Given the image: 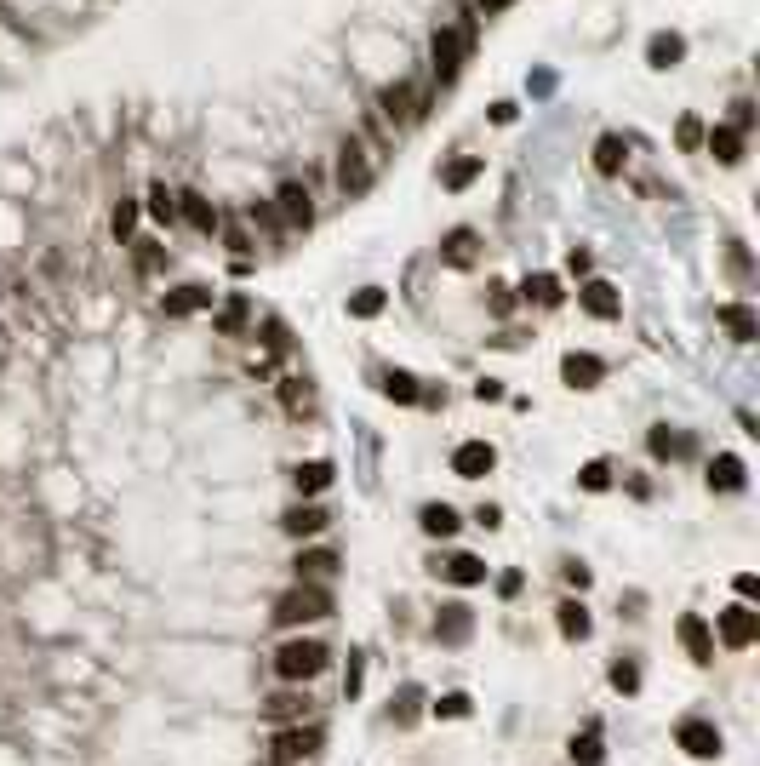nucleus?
Returning <instances> with one entry per match:
<instances>
[{
	"label": "nucleus",
	"instance_id": "1",
	"mask_svg": "<svg viewBox=\"0 0 760 766\" xmlns=\"http://www.w3.org/2000/svg\"><path fill=\"white\" fill-rule=\"evenodd\" d=\"M429 52H435V81L440 92L463 75V63H469V52H475V18H463V23H440L435 29V41H429Z\"/></svg>",
	"mask_w": 760,
	"mask_h": 766
},
{
	"label": "nucleus",
	"instance_id": "2",
	"mask_svg": "<svg viewBox=\"0 0 760 766\" xmlns=\"http://www.w3.org/2000/svg\"><path fill=\"white\" fill-rule=\"evenodd\" d=\"M275 629H303V624H320V618H332V589L326 584H292L286 595L275 601Z\"/></svg>",
	"mask_w": 760,
	"mask_h": 766
},
{
	"label": "nucleus",
	"instance_id": "3",
	"mask_svg": "<svg viewBox=\"0 0 760 766\" xmlns=\"http://www.w3.org/2000/svg\"><path fill=\"white\" fill-rule=\"evenodd\" d=\"M326 664H332V652H326V641H315V635H292V641H280V652H275V675L286 686L315 681Z\"/></svg>",
	"mask_w": 760,
	"mask_h": 766
},
{
	"label": "nucleus",
	"instance_id": "4",
	"mask_svg": "<svg viewBox=\"0 0 760 766\" xmlns=\"http://www.w3.org/2000/svg\"><path fill=\"white\" fill-rule=\"evenodd\" d=\"M429 109H435V98H429V92H418L412 81H395V86H383V92H378V115L389 126H418Z\"/></svg>",
	"mask_w": 760,
	"mask_h": 766
},
{
	"label": "nucleus",
	"instance_id": "5",
	"mask_svg": "<svg viewBox=\"0 0 760 766\" xmlns=\"http://www.w3.org/2000/svg\"><path fill=\"white\" fill-rule=\"evenodd\" d=\"M372 178H378V166H372V155H366V143L349 138L338 149V189H343V201H360V195L372 189Z\"/></svg>",
	"mask_w": 760,
	"mask_h": 766
},
{
	"label": "nucleus",
	"instance_id": "6",
	"mask_svg": "<svg viewBox=\"0 0 760 766\" xmlns=\"http://www.w3.org/2000/svg\"><path fill=\"white\" fill-rule=\"evenodd\" d=\"M715 624H720V641L732 646V652H743V646H755V641H760V612H755L749 601L726 606V612H720Z\"/></svg>",
	"mask_w": 760,
	"mask_h": 766
},
{
	"label": "nucleus",
	"instance_id": "7",
	"mask_svg": "<svg viewBox=\"0 0 760 766\" xmlns=\"http://www.w3.org/2000/svg\"><path fill=\"white\" fill-rule=\"evenodd\" d=\"M675 744L692 755V761H715L720 755V726L703 721V715H686V721L675 726Z\"/></svg>",
	"mask_w": 760,
	"mask_h": 766
},
{
	"label": "nucleus",
	"instance_id": "8",
	"mask_svg": "<svg viewBox=\"0 0 760 766\" xmlns=\"http://www.w3.org/2000/svg\"><path fill=\"white\" fill-rule=\"evenodd\" d=\"M269 749H275V761L298 766L303 755H315V749H320V726H303V721L275 726V738H269Z\"/></svg>",
	"mask_w": 760,
	"mask_h": 766
},
{
	"label": "nucleus",
	"instance_id": "9",
	"mask_svg": "<svg viewBox=\"0 0 760 766\" xmlns=\"http://www.w3.org/2000/svg\"><path fill=\"white\" fill-rule=\"evenodd\" d=\"M275 212H280L286 229H309V223H315V195H309V183H280Z\"/></svg>",
	"mask_w": 760,
	"mask_h": 766
},
{
	"label": "nucleus",
	"instance_id": "10",
	"mask_svg": "<svg viewBox=\"0 0 760 766\" xmlns=\"http://www.w3.org/2000/svg\"><path fill=\"white\" fill-rule=\"evenodd\" d=\"M498 469V446L492 441H463L458 452H452V475L458 481H480V475H492Z\"/></svg>",
	"mask_w": 760,
	"mask_h": 766
},
{
	"label": "nucleus",
	"instance_id": "11",
	"mask_svg": "<svg viewBox=\"0 0 760 766\" xmlns=\"http://www.w3.org/2000/svg\"><path fill=\"white\" fill-rule=\"evenodd\" d=\"M178 218L195 229V235H218L223 229V218H218V206L206 201V195H195V189H183L178 195Z\"/></svg>",
	"mask_w": 760,
	"mask_h": 766
},
{
	"label": "nucleus",
	"instance_id": "12",
	"mask_svg": "<svg viewBox=\"0 0 760 766\" xmlns=\"http://www.w3.org/2000/svg\"><path fill=\"white\" fill-rule=\"evenodd\" d=\"M160 309H166L172 321H189V315H200V309H212V286L189 281V286H178V292H166V298H160Z\"/></svg>",
	"mask_w": 760,
	"mask_h": 766
},
{
	"label": "nucleus",
	"instance_id": "13",
	"mask_svg": "<svg viewBox=\"0 0 760 766\" xmlns=\"http://www.w3.org/2000/svg\"><path fill=\"white\" fill-rule=\"evenodd\" d=\"M475 635V612L463 601H452V606H440V618H435V641H446V646H463Z\"/></svg>",
	"mask_w": 760,
	"mask_h": 766
},
{
	"label": "nucleus",
	"instance_id": "14",
	"mask_svg": "<svg viewBox=\"0 0 760 766\" xmlns=\"http://www.w3.org/2000/svg\"><path fill=\"white\" fill-rule=\"evenodd\" d=\"M578 303L595 315V321H618L623 315V303H618V286L612 281H583L578 286Z\"/></svg>",
	"mask_w": 760,
	"mask_h": 766
},
{
	"label": "nucleus",
	"instance_id": "15",
	"mask_svg": "<svg viewBox=\"0 0 760 766\" xmlns=\"http://www.w3.org/2000/svg\"><path fill=\"white\" fill-rule=\"evenodd\" d=\"M680 646H686V658H692V664H715V635H709V624H703L698 612H686V618H680Z\"/></svg>",
	"mask_w": 760,
	"mask_h": 766
},
{
	"label": "nucleus",
	"instance_id": "16",
	"mask_svg": "<svg viewBox=\"0 0 760 766\" xmlns=\"http://www.w3.org/2000/svg\"><path fill=\"white\" fill-rule=\"evenodd\" d=\"M560 378H566V389H595V383L606 378V361H600V355H583V349H572V355L560 361Z\"/></svg>",
	"mask_w": 760,
	"mask_h": 766
},
{
	"label": "nucleus",
	"instance_id": "17",
	"mask_svg": "<svg viewBox=\"0 0 760 766\" xmlns=\"http://www.w3.org/2000/svg\"><path fill=\"white\" fill-rule=\"evenodd\" d=\"M280 526H286V538H320V532L332 526V515H326L320 504H298V509L280 515Z\"/></svg>",
	"mask_w": 760,
	"mask_h": 766
},
{
	"label": "nucleus",
	"instance_id": "18",
	"mask_svg": "<svg viewBox=\"0 0 760 766\" xmlns=\"http://www.w3.org/2000/svg\"><path fill=\"white\" fill-rule=\"evenodd\" d=\"M715 321L726 326V332H732L738 343H755V338H760V321H755V309H749V303H720Z\"/></svg>",
	"mask_w": 760,
	"mask_h": 766
},
{
	"label": "nucleus",
	"instance_id": "19",
	"mask_svg": "<svg viewBox=\"0 0 760 766\" xmlns=\"http://www.w3.org/2000/svg\"><path fill=\"white\" fill-rule=\"evenodd\" d=\"M703 143H709V155H715L720 166H738L743 161V132H738V126H709Z\"/></svg>",
	"mask_w": 760,
	"mask_h": 766
},
{
	"label": "nucleus",
	"instance_id": "20",
	"mask_svg": "<svg viewBox=\"0 0 760 766\" xmlns=\"http://www.w3.org/2000/svg\"><path fill=\"white\" fill-rule=\"evenodd\" d=\"M292 572H298V584H320V578L338 572V555L332 549H303L298 561H292Z\"/></svg>",
	"mask_w": 760,
	"mask_h": 766
},
{
	"label": "nucleus",
	"instance_id": "21",
	"mask_svg": "<svg viewBox=\"0 0 760 766\" xmlns=\"http://www.w3.org/2000/svg\"><path fill=\"white\" fill-rule=\"evenodd\" d=\"M709 486H715V492H743V458L738 452L709 458Z\"/></svg>",
	"mask_w": 760,
	"mask_h": 766
},
{
	"label": "nucleus",
	"instance_id": "22",
	"mask_svg": "<svg viewBox=\"0 0 760 766\" xmlns=\"http://www.w3.org/2000/svg\"><path fill=\"white\" fill-rule=\"evenodd\" d=\"M555 624H560L566 641H589L595 618H589V606H583V601H566V606H555Z\"/></svg>",
	"mask_w": 760,
	"mask_h": 766
},
{
	"label": "nucleus",
	"instance_id": "23",
	"mask_svg": "<svg viewBox=\"0 0 760 766\" xmlns=\"http://www.w3.org/2000/svg\"><path fill=\"white\" fill-rule=\"evenodd\" d=\"M475 252H480V235H475V229H452V235L440 241V258L458 263V269H469V263H475Z\"/></svg>",
	"mask_w": 760,
	"mask_h": 766
},
{
	"label": "nucleus",
	"instance_id": "24",
	"mask_svg": "<svg viewBox=\"0 0 760 766\" xmlns=\"http://www.w3.org/2000/svg\"><path fill=\"white\" fill-rule=\"evenodd\" d=\"M435 572H446L458 589H475V584H486V561L480 555H452L446 566H435Z\"/></svg>",
	"mask_w": 760,
	"mask_h": 766
},
{
	"label": "nucleus",
	"instance_id": "25",
	"mask_svg": "<svg viewBox=\"0 0 760 766\" xmlns=\"http://www.w3.org/2000/svg\"><path fill=\"white\" fill-rule=\"evenodd\" d=\"M303 709H309V698L286 686V692H275V698L263 704V715H269V721H275V726H292V721H303Z\"/></svg>",
	"mask_w": 760,
	"mask_h": 766
},
{
	"label": "nucleus",
	"instance_id": "26",
	"mask_svg": "<svg viewBox=\"0 0 760 766\" xmlns=\"http://www.w3.org/2000/svg\"><path fill=\"white\" fill-rule=\"evenodd\" d=\"M680 58H686V41H680V35H669V29L646 41V63H652V69H675Z\"/></svg>",
	"mask_w": 760,
	"mask_h": 766
},
{
	"label": "nucleus",
	"instance_id": "27",
	"mask_svg": "<svg viewBox=\"0 0 760 766\" xmlns=\"http://www.w3.org/2000/svg\"><path fill=\"white\" fill-rule=\"evenodd\" d=\"M292 486H298L303 498L326 492V486H332V464H326V458H309V464H298V469H292Z\"/></svg>",
	"mask_w": 760,
	"mask_h": 766
},
{
	"label": "nucleus",
	"instance_id": "28",
	"mask_svg": "<svg viewBox=\"0 0 760 766\" xmlns=\"http://www.w3.org/2000/svg\"><path fill=\"white\" fill-rule=\"evenodd\" d=\"M246 321H252V303L240 298V292H229V298H223V309H218V321H212V326H218L223 338H240V326H246Z\"/></svg>",
	"mask_w": 760,
	"mask_h": 766
},
{
	"label": "nucleus",
	"instance_id": "29",
	"mask_svg": "<svg viewBox=\"0 0 760 766\" xmlns=\"http://www.w3.org/2000/svg\"><path fill=\"white\" fill-rule=\"evenodd\" d=\"M480 172H486V161H480V155H463V161H452L446 172H440V189H452V195H458V189H469Z\"/></svg>",
	"mask_w": 760,
	"mask_h": 766
},
{
	"label": "nucleus",
	"instance_id": "30",
	"mask_svg": "<svg viewBox=\"0 0 760 766\" xmlns=\"http://www.w3.org/2000/svg\"><path fill=\"white\" fill-rule=\"evenodd\" d=\"M389 401H400V406H418L423 401V389H418V378L412 372H383V383H378Z\"/></svg>",
	"mask_w": 760,
	"mask_h": 766
},
{
	"label": "nucleus",
	"instance_id": "31",
	"mask_svg": "<svg viewBox=\"0 0 760 766\" xmlns=\"http://www.w3.org/2000/svg\"><path fill=\"white\" fill-rule=\"evenodd\" d=\"M423 532H429V538H452V532H458V509L452 504H423Z\"/></svg>",
	"mask_w": 760,
	"mask_h": 766
},
{
	"label": "nucleus",
	"instance_id": "32",
	"mask_svg": "<svg viewBox=\"0 0 760 766\" xmlns=\"http://www.w3.org/2000/svg\"><path fill=\"white\" fill-rule=\"evenodd\" d=\"M623 161H629V143H623V138H600V143H595V172L618 178Z\"/></svg>",
	"mask_w": 760,
	"mask_h": 766
},
{
	"label": "nucleus",
	"instance_id": "33",
	"mask_svg": "<svg viewBox=\"0 0 760 766\" xmlns=\"http://www.w3.org/2000/svg\"><path fill=\"white\" fill-rule=\"evenodd\" d=\"M383 303H389V292H383V286H360L355 298H349V315H355V321H378Z\"/></svg>",
	"mask_w": 760,
	"mask_h": 766
},
{
	"label": "nucleus",
	"instance_id": "34",
	"mask_svg": "<svg viewBox=\"0 0 760 766\" xmlns=\"http://www.w3.org/2000/svg\"><path fill=\"white\" fill-rule=\"evenodd\" d=\"M143 212H149L155 223H172V218H178V195H172L166 183H155V189H149V201H143Z\"/></svg>",
	"mask_w": 760,
	"mask_h": 766
},
{
	"label": "nucleus",
	"instance_id": "35",
	"mask_svg": "<svg viewBox=\"0 0 760 766\" xmlns=\"http://www.w3.org/2000/svg\"><path fill=\"white\" fill-rule=\"evenodd\" d=\"M692 452V441L686 435H669V424L652 429V458H686Z\"/></svg>",
	"mask_w": 760,
	"mask_h": 766
},
{
	"label": "nucleus",
	"instance_id": "36",
	"mask_svg": "<svg viewBox=\"0 0 760 766\" xmlns=\"http://www.w3.org/2000/svg\"><path fill=\"white\" fill-rule=\"evenodd\" d=\"M520 292H526V303H543V309H555V303H560V281H555V275H532Z\"/></svg>",
	"mask_w": 760,
	"mask_h": 766
},
{
	"label": "nucleus",
	"instance_id": "37",
	"mask_svg": "<svg viewBox=\"0 0 760 766\" xmlns=\"http://www.w3.org/2000/svg\"><path fill=\"white\" fill-rule=\"evenodd\" d=\"M246 223H258L263 235H286V223H280L275 201H252V206H246Z\"/></svg>",
	"mask_w": 760,
	"mask_h": 766
},
{
	"label": "nucleus",
	"instance_id": "38",
	"mask_svg": "<svg viewBox=\"0 0 760 766\" xmlns=\"http://www.w3.org/2000/svg\"><path fill=\"white\" fill-rule=\"evenodd\" d=\"M132 246V258H138V275H155L160 263H166V246L160 241H126Z\"/></svg>",
	"mask_w": 760,
	"mask_h": 766
},
{
	"label": "nucleus",
	"instance_id": "39",
	"mask_svg": "<svg viewBox=\"0 0 760 766\" xmlns=\"http://www.w3.org/2000/svg\"><path fill=\"white\" fill-rule=\"evenodd\" d=\"M138 212H143L138 201H120V206H115V218H109V229H115V241H120V246L132 241V229H138Z\"/></svg>",
	"mask_w": 760,
	"mask_h": 766
},
{
	"label": "nucleus",
	"instance_id": "40",
	"mask_svg": "<svg viewBox=\"0 0 760 766\" xmlns=\"http://www.w3.org/2000/svg\"><path fill=\"white\" fill-rule=\"evenodd\" d=\"M469 709H475V698H469V692H446V698H435V715H440V721H463Z\"/></svg>",
	"mask_w": 760,
	"mask_h": 766
},
{
	"label": "nucleus",
	"instance_id": "41",
	"mask_svg": "<svg viewBox=\"0 0 760 766\" xmlns=\"http://www.w3.org/2000/svg\"><path fill=\"white\" fill-rule=\"evenodd\" d=\"M572 761H578V766H600V732H595V726H589L583 738H572Z\"/></svg>",
	"mask_w": 760,
	"mask_h": 766
},
{
	"label": "nucleus",
	"instance_id": "42",
	"mask_svg": "<svg viewBox=\"0 0 760 766\" xmlns=\"http://www.w3.org/2000/svg\"><path fill=\"white\" fill-rule=\"evenodd\" d=\"M418 698H423L418 686H400V704H395V726H412V721H418Z\"/></svg>",
	"mask_w": 760,
	"mask_h": 766
},
{
	"label": "nucleus",
	"instance_id": "43",
	"mask_svg": "<svg viewBox=\"0 0 760 766\" xmlns=\"http://www.w3.org/2000/svg\"><path fill=\"white\" fill-rule=\"evenodd\" d=\"M578 481H583V492H606V486H612V469H606V464L595 458V464H583Z\"/></svg>",
	"mask_w": 760,
	"mask_h": 766
},
{
	"label": "nucleus",
	"instance_id": "44",
	"mask_svg": "<svg viewBox=\"0 0 760 766\" xmlns=\"http://www.w3.org/2000/svg\"><path fill=\"white\" fill-rule=\"evenodd\" d=\"M612 686H618V692H640V669L629 664V658H623V664H612Z\"/></svg>",
	"mask_w": 760,
	"mask_h": 766
},
{
	"label": "nucleus",
	"instance_id": "45",
	"mask_svg": "<svg viewBox=\"0 0 760 766\" xmlns=\"http://www.w3.org/2000/svg\"><path fill=\"white\" fill-rule=\"evenodd\" d=\"M223 246H229L235 258H252V241H246V229H223Z\"/></svg>",
	"mask_w": 760,
	"mask_h": 766
},
{
	"label": "nucleus",
	"instance_id": "46",
	"mask_svg": "<svg viewBox=\"0 0 760 766\" xmlns=\"http://www.w3.org/2000/svg\"><path fill=\"white\" fill-rule=\"evenodd\" d=\"M675 138H680V149H698V143H703V126L692 121V115H686V121H680V132H675Z\"/></svg>",
	"mask_w": 760,
	"mask_h": 766
},
{
	"label": "nucleus",
	"instance_id": "47",
	"mask_svg": "<svg viewBox=\"0 0 760 766\" xmlns=\"http://www.w3.org/2000/svg\"><path fill=\"white\" fill-rule=\"evenodd\" d=\"M280 395H286V406H303V401H309V383H303V378H286V389H280Z\"/></svg>",
	"mask_w": 760,
	"mask_h": 766
},
{
	"label": "nucleus",
	"instance_id": "48",
	"mask_svg": "<svg viewBox=\"0 0 760 766\" xmlns=\"http://www.w3.org/2000/svg\"><path fill=\"white\" fill-rule=\"evenodd\" d=\"M732 589H738V601H755V595H760V578H755V572H738V584H732Z\"/></svg>",
	"mask_w": 760,
	"mask_h": 766
},
{
	"label": "nucleus",
	"instance_id": "49",
	"mask_svg": "<svg viewBox=\"0 0 760 766\" xmlns=\"http://www.w3.org/2000/svg\"><path fill=\"white\" fill-rule=\"evenodd\" d=\"M263 343H269V349H286V326H280V321H263Z\"/></svg>",
	"mask_w": 760,
	"mask_h": 766
},
{
	"label": "nucleus",
	"instance_id": "50",
	"mask_svg": "<svg viewBox=\"0 0 760 766\" xmlns=\"http://www.w3.org/2000/svg\"><path fill=\"white\" fill-rule=\"evenodd\" d=\"M475 401H503V383H498V378L475 383Z\"/></svg>",
	"mask_w": 760,
	"mask_h": 766
},
{
	"label": "nucleus",
	"instance_id": "51",
	"mask_svg": "<svg viewBox=\"0 0 760 766\" xmlns=\"http://www.w3.org/2000/svg\"><path fill=\"white\" fill-rule=\"evenodd\" d=\"M566 584H572V589H589V566H578V561H566Z\"/></svg>",
	"mask_w": 760,
	"mask_h": 766
},
{
	"label": "nucleus",
	"instance_id": "52",
	"mask_svg": "<svg viewBox=\"0 0 760 766\" xmlns=\"http://www.w3.org/2000/svg\"><path fill=\"white\" fill-rule=\"evenodd\" d=\"M749 121H755V109H749V103H732V126H738V132H749Z\"/></svg>",
	"mask_w": 760,
	"mask_h": 766
},
{
	"label": "nucleus",
	"instance_id": "53",
	"mask_svg": "<svg viewBox=\"0 0 760 766\" xmlns=\"http://www.w3.org/2000/svg\"><path fill=\"white\" fill-rule=\"evenodd\" d=\"M492 309H498V315H509V309H515V298H509V286H492Z\"/></svg>",
	"mask_w": 760,
	"mask_h": 766
},
{
	"label": "nucleus",
	"instance_id": "54",
	"mask_svg": "<svg viewBox=\"0 0 760 766\" xmlns=\"http://www.w3.org/2000/svg\"><path fill=\"white\" fill-rule=\"evenodd\" d=\"M480 12H486V18H498V12H509V6H515V0H475Z\"/></svg>",
	"mask_w": 760,
	"mask_h": 766
},
{
	"label": "nucleus",
	"instance_id": "55",
	"mask_svg": "<svg viewBox=\"0 0 760 766\" xmlns=\"http://www.w3.org/2000/svg\"><path fill=\"white\" fill-rule=\"evenodd\" d=\"M258 766H286V761H258Z\"/></svg>",
	"mask_w": 760,
	"mask_h": 766
},
{
	"label": "nucleus",
	"instance_id": "56",
	"mask_svg": "<svg viewBox=\"0 0 760 766\" xmlns=\"http://www.w3.org/2000/svg\"><path fill=\"white\" fill-rule=\"evenodd\" d=\"M0 18H6V6H0Z\"/></svg>",
	"mask_w": 760,
	"mask_h": 766
}]
</instances>
